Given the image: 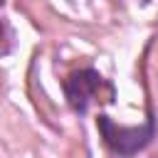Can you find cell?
Returning <instances> with one entry per match:
<instances>
[{
  "label": "cell",
  "instance_id": "cell-2",
  "mask_svg": "<svg viewBox=\"0 0 158 158\" xmlns=\"http://www.w3.org/2000/svg\"><path fill=\"white\" fill-rule=\"evenodd\" d=\"M101 91L114 94L111 84H109L96 69H91V67L77 69V72H72V74L64 79L67 101H69V106H72L77 114H86L94 101H101Z\"/></svg>",
  "mask_w": 158,
  "mask_h": 158
},
{
  "label": "cell",
  "instance_id": "cell-1",
  "mask_svg": "<svg viewBox=\"0 0 158 158\" xmlns=\"http://www.w3.org/2000/svg\"><path fill=\"white\" fill-rule=\"evenodd\" d=\"M96 126H99V133L104 138V143L118 153V156H136L138 151H143L153 138H156V123L153 118H148L143 126H118L114 123L106 114H101L96 118Z\"/></svg>",
  "mask_w": 158,
  "mask_h": 158
},
{
  "label": "cell",
  "instance_id": "cell-3",
  "mask_svg": "<svg viewBox=\"0 0 158 158\" xmlns=\"http://www.w3.org/2000/svg\"><path fill=\"white\" fill-rule=\"evenodd\" d=\"M0 40H2V22H0Z\"/></svg>",
  "mask_w": 158,
  "mask_h": 158
}]
</instances>
